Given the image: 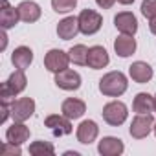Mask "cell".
Wrapping results in <instances>:
<instances>
[{
	"label": "cell",
	"instance_id": "obj_1",
	"mask_svg": "<svg viewBox=\"0 0 156 156\" xmlns=\"http://www.w3.org/2000/svg\"><path fill=\"white\" fill-rule=\"evenodd\" d=\"M127 88H129V79L119 70L107 72L99 79V92L107 98H119L127 92Z\"/></svg>",
	"mask_w": 156,
	"mask_h": 156
},
{
	"label": "cell",
	"instance_id": "obj_2",
	"mask_svg": "<svg viewBox=\"0 0 156 156\" xmlns=\"http://www.w3.org/2000/svg\"><path fill=\"white\" fill-rule=\"evenodd\" d=\"M24 72L26 70L15 68V72L2 83V87H0V98L6 99V101H13L15 96L22 94L26 90V87H28V77H26Z\"/></svg>",
	"mask_w": 156,
	"mask_h": 156
},
{
	"label": "cell",
	"instance_id": "obj_3",
	"mask_svg": "<svg viewBox=\"0 0 156 156\" xmlns=\"http://www.w3.org/2000/svg\"><path fill=\"white\" fill-rule=\"evenodd\" d=\"M101 116H103L105 123H108L110 127H119V125H123V123L127 121V118H129V108H127V105H125L123 101L112 99V101H108V103L103 107Z\"/></svg>",
	"mask_w": 156,
	"mask_h": 156
},
{
	"label": "cell",
	"instance_id": "obj_4",
	"mask_svg": "<svg viewBox=\"0 0 156 156\" xmlns=\"http://www.w3.org/2000/svg\"><path fill=\"white\" fill-rule=\"evenodd\" d=\"M77 20H79V30L83 35H96L103 26V17L90 8L83 9L77 15Z\"/></svg>",
	"mask_w": 156,
	"mask_h": 156
},
{
	"label": "cell",
	"instance_id": "obj_5",
	"mask_svg": "<svg viewBox=\"0 0 156 156\" xmlns=\"http://www.w3.org/2000/svg\"><path fill=\"white\" fill-rule=\"evenodd\" d=\"M70 55H68V51H64V50H59V48H51L46 55H44V68L48 70V72H51L53 75L55 73H59V72H62V70H66L68 66H70Z\"/></svg>",
	"mask_w": 156,
	"mask_h": 156
},
{
	"label": "cell",
	"instance_id": "obj_6",
	"mask_svg": "<svg viewBox=\"0 0 156 156\" xmlns=\"http://www.w3.org/2000/svg\"><path fill=\"white\" fill-rule=\"evenodd\" d=\"M154 116L152 114H136L132 123H130V129H129V134L134 138V140H143L147 138L152 129H154Z\"/></svg>",
	"mask_w": 156,
	"mask_h": 156
},
{
	"label": "cell",
	"instance_id": "obj_7",
	"mask_svg": "<svg viewBox=\"0 0 156 156\" xmlns=\"http://www.w3.org/2000/svg\"><path fill=\"white\" fill-rule=\"evenodd\" d=\"M53 81H55V85H57L61 90H66V92H75V90H79V88H81V83H83L79 72H75V70H72V68H66V70L55 73V79H53Z\"/></svg>",
	"mask_w": 156,
	"mask_h": 156
},
{
	"label": "cell",
	"instance_id": "obj_8",
	"mask_svg": "<svg viewBox=\"0 0 156 156\" xmlns=\"http://www.w3.org/2000/svg\"><path fill=\"white\" fill-rule=\"evenodd\" d=\"M33 114H35V101L31 98H19L11 101L13 121H28Z\"/></svg>",
	"mask_w": 156,
	"mask_h": 156
},
{
	"label": "cell",
	"instance_id": "obj_9",
	"mask_svg": "<svg viewBox=\"0 0 156 156\" xmlns=\"http://www.w3.org/2000/svg\"><path fill=\"white\" fill-rule=\"evenodd\" d=\"M44 127H48L55 136H68L72 134V119L66 118L64 114H50L44 119Z\"/></svg>",
	"mask_w": 156,
	"mask_h": 156
},
{
	"label": "cell",
	"instance_id": "obj_10",
	"mask_svg": "<svg viewBox=\"0 0 156 156\" xmlns=\"http://www.w3.org/2000/svg\"><path fill=\"white\" fill-rule=\"evenodd\" d=\"M99 136V127L94 119H83L79 125H77V130H75V138L79 143L83 145H90L98 140Z\"/></svg>",
	"mask_w": 156,
	"mask_h": 156
},
{
	"label": "cell",
	"instance_id": "obj_11",
	"mask_svg": "<svg viewBox=\"0 0 156 156\" xmlns=\"http://www.w3.org/2000/svg\"><path fill=\"white\" fill-rule=\"evenodd\" d=\"M98 152L101 156H121L125 152V143L116 136H103L98 143Z\"/></svg>",
	"mask_w": 156,
	"mask_h": 156
},
{
	"label": "cell",
	"instance_id": "obj_12",
	"mask_svg": "<svg viewBox=\"0 0 156 156\" xmlns=\"http://www.w3.org/2000/svg\"><path fill=\"white\" fill-rule=\"evenodd\" d=\"M152 75H154V70L145 61H136V62H132L129 66V77H130L134 83H138V85L149 83L152 79Z\"/></svg>",
	"mask_w": 156,
	"mask_h": 156
},
{
	"label": "cell",
	"instance_id": "obj_13",
	"mask_svg": "<svg viewBox=\"0 0 156 156\" xmlns=\"http://www.w3.org/2000/svg\"><path fill=\"white\" fill-rule=\"evenodd\" d=\"M108 62H110V57H108V51L103 46L96 44V46L88 48V59H87V66L88 68H92V70H103V68L108 66Z\"/></svg>",
	"mask_w": 156,
	"mask_h": 156
},
{
	"label": "cell",
	"instance_id": "obj_14",
	"mask_svg": "<svg viewBox=\"0 0 156 156\" xmlns=\"http://www.w3.org/2000/svg\"><path fill=\"white\" fill-rule=\"evenodd\" d=\"M114 26L119 33L125 35H136L138 31V19L130 11H121L114 17Z\"/></svg>",
	"mask_w": 156,
	"mask_h": 156
},
{
	"label": "cell",
	"instance_id": "obj_15",
	"mask_svg": "<svg viewBox=\"0 0 156 156\" xmlns=\"http://www.w3.org/2000/svg\"><path fill=\"white\" fill-rule=\"evenodd\" d=\"M85 112H87V103H85L83 99H77V98H68V99H64L62 105H61V114H64V116L70 118L72 121L83 118Z\"/></svg>",
	"mask_w": 156,
	"mask_h": 156
},
{
	"label": "cell",
	"instance_id": "obj_16",
	"mask_svg": "<svg viewBox=\"0 0 156 156\" xmlns=\"http://www.w3.org/2000/svg\"><path fill=\"white\" fill-rule=\"evenodd\" d=\"M19 9V15H20V20L26 22V24H33L41 19L42 15V9L37 2H33V0H22V2L17 6Z\"/></svg>",
	"mask_w": 156,
	"mask_h": 156
},
{
	"label": "cell",
	"instance_id": "obj_17",
	"mask_svg": "<svg viewBox=\"0 0 156 156\" xmlns=\"http://www.w3.org/2000/svg\"><path fill=\"white\" fill-rule=\"evenodd\" d=\"M77 33H81L79 30V20H77V17H64L59 24H57V35L59 39L62 41H72L77 37Z\"/></svg>",
	"mask_w": 156,
	"mask_h": 156
},
{
	"label": "cell",
	"instance_id": "obj_18",
	"mask_svg": "<svg viewBox=\"0 0 156 156\" xmlns=\"http://www.w3.org/2000/svg\"><path fill=\"white\" fill-rule=\"evenodd\" d=\"M30 127L24 125V121H13L11 127H8L6 130V141H11V143H17V145H22L30 140Z\"/></svg>",
	"mask_w": 156,
	"mask_h": 156
},
{
	"label": "cell",
	"instance_id": "obj_19",
	"mask_svg": "<svg viewBox=\"0 0 156 156\" xmlns=\"http://www.w3.org/2000/svg\"><path fill=\"white\" fill-rule=\"evenodd\" d=\"M33 62V50L30 46H17L11 53V64L19 70H28Z\"/></svg>",
	"mask_w": 156,
	"mask_h": 156
},
{
	"label": "cell",
	"instance_id": "obj_20",
	"mask_svg": "<svg viewBox=\"0 0 156 156\" xmlns=\"http://www.w3.org/2000/svg\"><path fill=\"white\" fill-rule=\"evenodd\" d=\"M136 48H138V44H136V39H134V35H125V33H121L119 37H116V41H114V51L118 53V57H130L134 51H136Z\"/></svg>",
	"mask_w": 156,
	"mask_h": 156
},
{
	"label": "cell",
	"instance_id": "obj_21",
	"mask_svg": "<svg viewBox=\"0 0 156 156\" xmlns=\"http://www.w3.org/2000/svg\"><path fill=\"white\" fill-rule=\"evenodd\" d=\"M20 20V15H19V9L13 8L8 0H4L2 4V11H0V26H2V30H11L19 24Z\"/></svg>",
	"mask_w": 156,
	"mask_h": 156
},
{
	"label": "cell",
	"instance_id": "obj_22",
	"mask_svg": "<svg viewBox=\"0 0 156 156\" xmlns=\"http://www.w3.org/2000/svg\"><path fill=\"white\" fill-rule=\"evenodd\" d=\"M132 110L136 114H151V112H154V96H151L147 92L136 94L134 101H132Z\"/></svg>",
	"mask_w": 156,
	"mask_h": 156
},
{
	"label": "cell",
	"instance_id": "obj_23",
	"mask_svg": "<svg viewBox=\"0 0 156 156\" xmlns=\"http://www.w3.org/2000/svg\"><path fill=\"white\" fill-rule=\"evenodd\" d=\"M70 61L77 66H87V59H88V48L85 44H75L68 50Z\"/></svg>",
	"mask_w": 156,
	"mask_h": 156
},
{
	"label": "cell",
	"instance_id": "obj_24",
	"mask_svg": "<svg viewBox=\"0 0 156 156\" xmlns=\"http://www.w3.org/2000/svg\"><path fill=\"white\" fill-rule=\"evenodd\" d=\"M28 151H30V154H33V156H41V154H55V147H53V143H50V141H42V140L31 141Z\"/></svg>",
	"mask_w": 156,
	"mask_h": 156
},
{
	"label": "cell",
	"instance_id": "obj_25",
	"mask_svg": "<svg viewBox=\"0 0 156 156\" xmlns=\"http://www.w3.org/2000/svg\"><path fill=\"white\" fill-rule=\"evenodd\" d=\"M51 8L55 13H70L77 8V0H51Z\"/></svg>",
	"mask_w": 156,
	"mask_h": 156
},
{
	"label": "cell",
	"instance_id": "obj_26",
	"mask_svg": "<svg viewBox=\"0 0 156 156\" xmlns=\"http://www.w3.org/2000/svg\"><path fill=\"white\" fill-rule=\"evenodd\" d=\"M140 9H141V15H143L147 20L154 19V17H156V0H143Z\"/></svg>",
	"mask_w": 156,
	"mask_h": 156
},
{
	"label": "cell",
	"instance_id": "obj_27",
	"mask_svg": "<svg viewBox=\"0 0 156 156\" xmlns=\"http://www.w3.org/2000/svg\"><path fill=\"white\" fill-rule=\"evenodd\" d=\"M2 152H4L6 156H20V154H22V149H20V145H17V143H11V141H4Z\"/></svg>",
	"mask_w": 156,
	"mask_h": 156
},
{
	"label": "cell",
	"instance_id": "obj_28",
	"mask_svg": "<svg viewBox=\"0 0 156 156\" xmlns=\"http://www.w3.org/2000/svg\"><path fill=\"white\" fill-rule=\"evenodd\" d=\"M116 2H118V0H96V4H98L101 9H110Z\"/></svg>",
	"mask_w": 156,
	"mask_h": 156
},
{
	"label": "cell",
	"instance_id": "obj_29",
	"mask_svg": "<svg viewBox=\"0 0 156 156\" xmlns=\"http://www.w3.org/2000/svg\"><path fill=\"white\" fill-rule=\"evenodd\" d=\"M149 30H151V33H152V35H156V17L149 20Z\"/></svg>",
	"mask_w": 156,
	"mask_h": 156
},
{
	"label": "cell",
	"instance_id": "obj_30",
	"mask_svg": "<svg viewBox=\"0 0 156 156\" xmlns=\"http://www.w3.org/2000/svg\"><path fill=\"white\" fill-rule=\"evenodd\" d=\"M6 46H8V35H6V30L2 31V50H6Z\"/></svg>",
	"mask_w": 156,
	"mask_h": 156
},
{
	"label": "cell",
	"instance_id": "obj_31",
	"mask_svg": "<svg viewBox=\"0 0 156 156\" xmlns=\"http://www.w3.org/2000/svg\"><path fill=\"white\" fill-rule=\"evenodd\" d=\"M118 2H119L121 6H130V4L134 2V0H118Z\"/></svg>",
	"mask_w": 156,
	"mask_h": 156
},
{
	"label": "cell",
	"instance_id": "obj_32",
	"mask_svg": "<svg viewBox=\"0 0 156 156\" xmlns=\"http://www.w3.org/2000/svg\"><path fill=\"white\" fill-rule=\"evenodd\" d=\"M64 156H79V152H75V151H66Z\"/></svg>",
	"mask_w": 156,
	"mask_h": 156
},
{
	"label": "cell",
	"instance_id": "obj_33",
	"mask_svg": "<svg viewBox=\"0 0 156 156\" xmlns=\"http://www.w3.org/2000/svg\"><path fill=\"white\" fill-rule=\"evenodd\" d=\"M152 132H154V136H156V123H154V129H152Z\"/></svg>",
	"mask_w": 156,
	"mask_h": 156
},
{
	"label": "cell",
	"instance_id": "obj_34",
	"mask_svg": "<svg viewBox=\"0 0 156 156\" xmlns=\"http://www.w3.org/2000/svg\"><path fill=\"white\" fill-rule=\"evenodd\" d=\"M154 112H156V96H154Z\"/></svg>",
	"mask_w": 156,
	"mask_h": 156
}]
</instances>
